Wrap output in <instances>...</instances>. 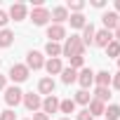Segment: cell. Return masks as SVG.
Returning <instances> with one entry per match:
<instances>
[{
    "mask_svg": "<svg viewBox=\"0 0 120 120\" xmlns=\"http://www.w3.org/2000/svg\"><path fill=\"white\" fill-rule=\"evenodd\" d=\"M82 52H85V45H82L80 35L66 38V42H64V47H61V54H64V56L73 59V56H82Z\"/></svg>",
    "mask_w": 120,
    "mask_h": 120,
    "instance_id": "1",
    "label": "cell"
},
{
    "mask_svg": "<svg viewBox=\"0 0 120 120\" xmlns=\"http://www.w3.org/2000/svg\"><path fill=\"white\" fill-rule=\"evenodd\" d=\"M31 21H33L35 26H45V24L49 21V10H45V7H33Z\"/></svg>",
    "mask_w": 120,
    "mask_h": 120,
    "instance_id": "2",
    "label": "cell"
},
{
    "mask_svg": "<svg viewBox=\"0 0 120 120\" xmlns=\"http://www.w3.org/2000/svg\"><path fill=\"white\" fill-rule=\"evenodd\" d=\"M10 78H12L14 82H24V80L28 78V66H26V64H14V66L10 68Z\"/></svg>",
    "mask_w": 120,
    "mask_h": 120,
    "instance_id": "3",
    "label": "cell"
},
{
    "mask_svg": "<svg viewBox=\"0 0 120 120\" xmlns=\"http://www.w3.org/2000/svg\"><path fill=\"white\" fill-rule=\"evenodd\" d=\"M5 101H7V106H17V104L24 101V92L19 87H7L5 90Z\"/></svg>",
    "mask_w": 120,
    "mask_h": 120,
    "instance_id": "4",
    "label": "cell"
},
{
    "mask_svg": "<svg viewBox=\"0 0 120 120\" xmlns=\"http://www.w3.org/2000/svg\"><path fill=\"white\" fill-rule=\"evenodd\" d=\"M26 66H28V71H31V68H33V71L42 68V66H45L42 54H40V52H28V56H26Z\"/></svg>",
    "mask_w": 120,
    "mask_h": 120,
    "instance_id": "5",
    "label": "cell"
},
{
    "mask_svg": "<svg viewBox=\"0 0 120 120\" xmlns=\"http://www.w3.org/2000/svg\"><path fill=\"white\" fill-rule=\"evenodd\" d=\"M47 38H49V42H59V40H64V38H66V31H64V26L52 24V26L47 28Z\"/></svg>",
    "mask_w": 120,
    "mask_h": 120,
    "instance_id": "6",
    "label": "cell"
},
{
    "mask_svg": "<svg viewBox=\"0 0 120 120\" xmlns=\"http://www.w3.org/2000/svg\"><path fill=\"white\" fill-rule=\"evenodd\" d=\"M24 106L28 108V111H38L40 106H42V99L38 97V94H33V92H28V94H24Z\"/></svg>",
    "mask_w": 120,
    "mask_h": 120,
    "instance_id": "7",
    "label": "cell"
},
{
    "mask_svg": "<svg viewBox=\"0 0 120 120\" xmlns=\"http://www.w3.org/2000/svg\"><path fill=\"white\" fill-rule=\"evenodd\" d=\"M108 42H113V35H111V31H97L94 33V45L97 47H108Z\"/></svg>",
    "mask_w": 120,
    "mask_h": 120,
    "instance_id": "8",
    "label": "cell"
},
{
    "mask_svg": "<svg viewBox=\"0 0 120 120\" xmlns=\"http://www.w3.org/2000/svg\"><path fill=\"white\" fill-rule=\"evenodd\" d=\"M78 82H80L82 90H87V87L94 82V71H92V68H82V71L78 73Z\"/></svg>",
    "mask_w": 120,
    "mask_h": 120,
    "instance_id": "9",
    "label": "cell"
},
{
    "mask_svg": "<svg viewBox=\"0 0 120 120\" xmlns=\"http://www.w3.org/2000/svg\"><path fill=\"white\" fill-rule=\"evenodd\" d=\"M101 21H104V28L111 31V28H115V26L120 24V17H118V12H104Z\"/></svg>",
    "mask_w": 120,
    "mask_h": 120,
    "instance_id": "10",
    "label": "cell"
},
{
    "mask_svg": "<svg viewBox=\"0 0 120 120\" xmlns=\"http://www.w3.org/2000/svg\"><path fill=\"white\" fill-rule=\"evenodd\" d=\"M49 19H54V24L61 26L64 21H68V10H66V7H54V10L49 12Z\"/></svg>",
    "mask_w": 120,
    "mask_h": 120,
    "instance_id": "11",
    "label": "cell"
},
{
    "mask_svg": "<svg viewBox=\"0 0 120 120\" xmlns=\"http://www.w3.org/2000/svg\"><path fill=\"white\" fill-rule=\"evenodd\" d=\"M10 17H12L14 21L26 19V5H24V3H14V5L10 7Z\"/></svg>",
    "mask_w": 120,
    "mask_h": 120,
    "instance_id": "12",
    "label": "cell"
},
{
    "mask_svg": "<svg viewBox=\"0 0 120 120\" xmlns=\"http://www.w3.org/2000/svg\"><path fill=\"white\" fill-rule=\"evenodd\" d=\"M42 111H45V115H49V113H56V111H59V99H56L54 94H49V97L42 101Z\"/></svg>",
    "mask_w": 120,
    "mask_h": 120,
    "instance_id": "13",
    "label": "cell"
},
{
    "mask_svg": "<svg viewBox=\"0 0 120 120\" xmlns=\"http://www.w3.org/2000/svg\"><path fill=\"white\" fill-rule=\"evenodd\" d=\"M94 33H97L94 26H92V24H85V28H82V38H80L85 47H87V45H94Z\"/></svg>",
    "mask_w": 120,
    "mask_h": 120,
    "instance_id": "14",
    "label": "cell"
},
{
    "mask_svg": "<svg viewBox=\"0 0 120 120\" xmlns=\"http://www.w3.org/2000/svg\"><path fill=\"white\" fill-rule=\"evenodd\" d=\"M38 92H40V94H47V97H49V94L54 92V80H52V78H42V80L38 82Z\"/></svg>",
    "mask_w": 120,
    "mask_h": 120,
    "instance_id": "15",
    "label": "cell"
},
{
    "mask_svg": "<svg viewBox=\"0 0 120 120\" xmlns=\"http://www.w3.org/2000/svg\"><path fill=\"white\" fill-rule=\"evenodd\" d=\"M45 68H47V73H49V75L61 73V71H64V66H61V59H49V61L45 64Z\"/></svg>",
    "mask_w": 120,
    "mask_h": 120,
    "instance_id": "16",
    "label": "cell"
},
{
    "mask_svg": "<svg viewBox=\"0 0 120 120\" xmlns=\"http://www.w3.org/2000/svg\"><path fill=\"white\" fill-rule=\"evenodd\" d=\"M111 73L108 71H99V73H94V80H97V87H108L111 85Z\"/></svg>",
    "mask_w": 120,
    "mask_h": 120,
    "instance_id": "17",
    "label": "cell"
},
{
    "mask_svg": "<svg viewBox=\"0 0 120 120\" xmlns=\"http://www.w3.org/2000/svg\"><path fill=\"white\" fill-rule=\"evenodd\" d=\"M87 111H90V115L94 118V115H104V111H106V106H104L101 101H97V99H92V101L87 104Z\"/></svg>",
    "mask_w": 120,
    "mask_h": 120,
    "instance_id": "18",
    "label": "cell"
},
{
    "mask_svg": "<svg viewBox=\"0 0 120 120\" xmlns=\"http://www.w3.org/2000/svg\"><path fill=\"white\" fill-rule=\"evenodd\" d=\"M12 42H14V33L10 28H3L0 31V47H10Z\"/></svg>",
    "mask_w": 120,
    "mask_h": 120,
    "instance_id": "19",
    "label": "cell"
},
{
    "mask_svg": "<svg viewBox=\"0 0 120 120\" xmlns=\"http://www.w3.org/2000/svg\"><path fill=\"white\" fill-rule=\"evenodd\" d=\"M45 52L49 54V59H59V56H61V45H59V42H47Z\"/></svg>",
    "mask_w": 120,
    "mask_h": 120,
    "instance_id": "20",
    "label": "cell"
},
{
    "mask_svg": "<svg viewBox=\"0 0 120 120\" xmlns=\"http://www.w3.org/2000/svg\"><path fill=\"white\" fill-rule=\"evenodd\" d=\"M61 80H64L66 85L75 82V80H78V71H73L71 66H68V68H64V71H61Z\"/></svg>",
    "mask_w": 120,
    "mask_h": 120,
    "instance_id": "21",
    "label": "cell"
},
{
    "mask_svg": "<svg viewBox=\"0 0 120 120\" xmlns=\"http://www.w3.org/2000/svg\"><path fill=\"white\" fill-rule=\"evenodd\" d=\"M104 115H106V120H120V106L111 104V106L104 111Z\"/></svg>",
    "mask_w": 120,
    "mask_h": 120,
    "instance_id": "22",
    "label": "cell"
},
{
    "mask_svg": "<svg viewBox=\"0 0 120 120\" xmlns=\"http://www.w3.org/2000/svg\"><path fill=\"white\" fill-rule=\"evenodd\" d=\"M94 97H97V101L104 104V101L111 99V90H108V87H97V90H94Z\"/></svg>",
    "mask_w": 120,
    "mask_h": 120,
    "instance_id": "23",
    "label": "cell"
},
{
    "mask_svg": "<svg viewBox=\"0 0 120 120\" xmlns=\"http://www.w3.org/2000/svg\"><path fill=\"white\" fill-rule=\"evenodd\" d=\"M59 111H61V113H73V111H75V101H73V99L59 101Z\"/></svg>",
    "mask_w": 120,
    "mask_h": 120,
    "instance_id": "24",
    "label": "cell"
},
{
    "mask_svg": "<svg viewBox=\"0 0 120 120\" xmlns=\"http://www.w3.org/2000/svg\"><path fill=\"white\" fill-rule=\"evenodd\" d=\"M68 21H71V26H73V28H85V24H87L82 14H71V17H68Z\"/></svg>",
    "mask_w": 120,
    "mask_h": 120,
    "instance_id": "25",
    "label": "cell"
},
{
    "mask_svg": "<svg viewBox=\"0 0 120 120\" xmlns=\"http://www.w3.org/2000/svg\"><path fill=\"white\" fill-rule=\"evenodd\" d=\"M106 54H108V56H120V42H118V40L108 42V47H106Z\"/></svg>",
    "mask_w": 120,
    "mask_h": 120,
    "instance_id": "26",
    "label": "cell"
},
{
    "mask_svg": "<svg viewBox=\"0 0 120 120\" xmlns=\"http://www.w3.org/2000/svg\"><path fill=\"white\" fill-rule=\"evenodd\" d=\"M73 101H75V104H90L92 99H90V92H87V90H80V92L75 94V99H73Z\"/></svg>",
    "mask_w": 120,
    "mask_h": 120,
    "instance_id": "27",
    "label": "cell"
},
{
    "mask_svg": "<svg viewBox=\"0 0 120 120\" xmlns=\"http://www.w3.org/2000/svg\"><path fill=\"white\" fill-rule=\"evenodd\" d=\"M85 7V3H82V0H73V3H68V7L66 10H73L75 14H80V10Z\"/></svg>",
    "mask_w": 120,
    "mask_h": 120,
    "instance_id": "28",
    "label": "cell"
},
{
    "mask_svg": "<svg viewBox=\"0 0 120 120\" xmlns=\"http://www.w3.org/2000/svg\"><path fill=\"white\" fill-rule=\"evenodd\" d=\"M82 64H85V56H73L71 59V68L75 71V68H82Z\"/></svg>",
    "mask_w": 120,
    "mask_h": 120,
    "instance_id": "29",
    "label": "cell"
},
{
    "mask_svg": "<svg viewBox=\"0 0 120 120\" xmlns=\"http://www.w3.org/2000/svg\"><path fill=\"white\" fill-rule=\"evenodd\" d=\"M0 120H17V113L14 111H3L0 113Z\"/></svg>",
    "mask_w": 120,
    "mask_h": 120,
    "instance_id": "30",
    "label": "cell"
},
{
    "mask_svg": "<svg viewBox=\"0 0 120 120\" xmlns=\"http://www.w3.org/2000/svg\"><path fill=\"white\" fill-rule=\"evenodd\" d=\"M78 120H94V118H92V115H90V111L85 108V111H80V113H78Z\"/></svg>",
    "mask_w": 120,
    "mask_h": 120,
    "instance_id": "31",
    "label": "cell"
},
{
    "mask_svg": "<svg viewBox=\"0 0 120 120\" xmlns=\"http://www.w3.org/2000/svg\"><path fill=\"white\" fill-rule=\"evenodd\" d=\"M111 85H113L115 90H120V73H115V75L111 78Z\"/></svg>",
    "mask_w": 120,
    "mask_h": 120,
    "instance_id": "32",
    "label": "cell"
},
{
    "mask_svg": "<svg viewBox=\"0 0 120 120\" xmlns=\"http://www.w3.org/2000/svg\"><path fill=\"white\" fill-rule=\"evenodd\" d=\"M7 21H10V14H7V12H3V10H0V26H5Z\"/></svg>",
    "mask_w": 120,
    "mask_h": 120,
    "instance_id": "33",
    "label": "cell"
},
{
    "mask_svg": "<svg viewBox=\"0 0 120 120\" xmlns=\"http://www.w3.org/2000/svg\"><path fill=\"white\" fill-rule=\"evenodd\" d=\"M33 120H49V115H45V113H33Z\"/></svg>",
    "mask_w": 120,
    "mask_h": 120,
    "instance_id": "34",
    "label": "cell"
},
{
    "mask_svg": "<svg viewBox=\"0 0 120 120\" xmlns=\"http://www.w3.org/2000/svg\"><path fill=\"white\" fill-rule=\"evenodd\" d=\"M92 5H94V7H104L106 3H104V0H92Z\"/></svg>",
    "mask_w": 120,
    "mask_h": 120,
    "instance_id": "35",
    "label": "cell"
},
{
    "mask_svg": "<svg viewBox=\"0 0 120 120\" xmlns=\"http://www.w3.org/2000/svg\"><path fill=\"white\" fill-rule=\"evenodd\" d=\"M5 82H7V78H5V75H0V90H5Z\"/></svg>",
    "mask_w": 120,
    "mask_h": 120,
    "instance_id": "36",
    "label": "cell"
},
{
    "mask_svg": "<svg viewBox=\"0 0 120 120\" xmlns=\"http://www.w3.org/2000/svg\"><path fill=\"white\" fill-rule=\"evenodd\" d=\"M115 40H118V42H120V24H118V26H115Z\"/></svg>",
    "mask_w": 120,
    "mask_h": 120,
    "instance_id": "37",
    "label": "cell"
},
{
    "mask_svg": "<svg viewBox=\"0 0 120 120\" xmlns=\"http://www.w3.org/2000/svg\"><path fill=\"white\" fill-rule=\"evenodd\" d=\"M115 10H118V12H120V0H115Z\"/></svg>",
    "mask_w": 120,
    "mask_h": 120,
    "instance_id": "38",
    "label": "cell"
},
{
    "mask_svg": "<svg viewBox=\"0 0 120 120\" xmlns=\"http://www.w3.org/2000/svg\"><path fill=\"white\" fill-rule=\"evenodd\" d=\"M61 120H71V118H61Z\"/></svg>",
    "mask_w": 120,
    "mask_h": 120,
    "instance_id": "39",
    "label": "cell"
},
{
    "mask_svg": "<svg viewBox=\"0 0 120 120\" xmlns=\"http://www.w3.org/2000/svg\"><path fill=\"white\" fill-rule=\"evenodd\" d=\"M118 66H120V59H118Z\"/></svg>",
    "mask_w": 120,
    "mask_h": 120,
    "instance_id": "40",
    "label": "cell"
}]
</instances>
